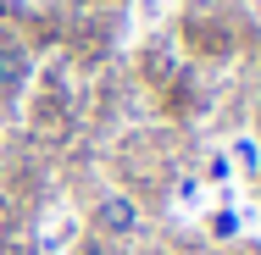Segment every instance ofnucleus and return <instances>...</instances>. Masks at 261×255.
I'll return each mask as SVG.
<instances>
[{
	"instance_id": "obj_1",
	"label": "nucleus",
	"mask_w": 261,
	"mask_h": 255,
	"mask_svg": "<svg viewBox=\"0 0 261 255\" xmlns=\"http://www.w3.org/2000/svg\"><path fill=\"white\" fill-rule=\"evenodd\" d=\"M95 233L100 239H134L139 233V205L128 200V194H106L95 205Z\"/></svg>"
},
{
	"instance_id": "obj_2",
	"label": "nucleus",
	"mask_w": 261,
	"mask_h": 255,
	"mask_svg": "<svg viewBox=\"0 0 261 255\" xmlns=\"http://www.w3.org/2000/svg\"><path fill=\"white\" fill-rule=\"evenodd\" d=\"M34 78V55L22 45H0V105H11Z\"/></svg>"
},
{
	"instance_id": "obj_3",
	"label": "nucleus",
	"mask_w": 261,
	"mask_h": 255,
	"mask_svg": "<svg viewBox=\"0 0 261 255\" xmlns=\"http://www.w3.org/2000/svg\"><path fill=\"white\" fill-rule=\"evenodd\" d=\"M84 255H106V250H100V244H89V250H84Z\"/></svg>"
}]
</instances>
